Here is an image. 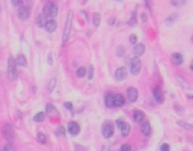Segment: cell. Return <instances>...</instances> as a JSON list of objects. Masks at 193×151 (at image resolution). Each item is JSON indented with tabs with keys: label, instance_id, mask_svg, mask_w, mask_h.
<instances>
[{
	"label": "cell",
	"instance_id": "obj_1",
	"mask_svg": "<svg viewBox=\"0 0 193 151\" xmlns=\"http://www.w3.org/2000/svg\"><path fill=\"white\" fill-rule=\"evenodd\" d=\"M42 14L45 15V18L53 20V18L57 15V6H56L55 3H51V2L45 3V6H44V9H42Z\"/></svg>",
	"mask_w": 193,
	"mask_h": 151
},
{
	"label": "cell",
	"instance_id": "obj_2",
	"mask_svg": "<svg viewBox=\"0 0 193 151\" xmlns=\"http://www.w3.org/2000/svg\"><path fill=\"white\" fill-rule=\"evenodd\" d=\"M17 76H18V73H17V62H15L14 58H9L8 59V77L11 80H15Z\"/></svg>",
	"mask_w": 193,
	"mask_h": 151
},
{
	"label": "cell",
	"instance_id": "obj_3",
	"mask_svg": "<svg viewBox=\"0 0 193 151\" xmlns=\"http://www.w3.org/2000/svg\"><path fill=\"white\" fill-rule=\"evenodd\" d=\"M71 21H72V12H68V18L65 23V27H63V36H62V42H67V40L70 38V32H71Z\"/></svg>",
	"mask_w": 193,
	"mask_h": 151
},
{
	"label": "cell",
	"instance_id": "obj_4",
	"mask_svg": "<svg viewBox=\"0 0 193 151\" xmlns=\"http://www.w3.org/2000/svg\"><path fill=\"white\" fill-rule=\"evenodd\" d=\"M140 70H142V62H140V59L136 56L134 59L130 60V73L134 74V76H137L140 73Z\"/></svg>",
	"mask_w": 193,
	"mask_h": 151
},
{
	"label": "cell",
	"instance_id": "obj_5",
	"mask_svg": "<svg viewBox=\"0 0 193 151\" xmlns=\"http://www.w3.org/2000/svg\"><path fill=\"white\" fill-rule=\"evenodd\" d=\"M17 15H18V18L20 20H23V21H26L29 17H30V9L27 8V6H18V12H17Z\"/></svg>",
	"mask_w": 193,
	"mask_h": 151
},
{
	"label": "cell",
	"instance_id": "obj_6",
	"mask_svg": "<svg viewBox=\"0 0 193 151\" xmlns=\"http://www.w3.org/2000/svg\"><path fill=\"white\" fill-rule=\"evenodd\" d=\"M101 133H103V136L104 137H112V134H113V125L110 124V122H104L103 124V127H101Z\"/></svg>",
	"mask_w": 193,
	"mask_h": 151
},
{
	"label": "cell",
	"instance_id": "obj_7",
	"mask_svg": "<svg viewBox=\"0 0 193 151\" xmlns=\"http://www.w3.org/2000/svg\"><path fill=\"white\" fill-rule=\"evenodd\" d=\"M137 97H139V91L136 89V88H128L127 89V100L128 101H131V103H134L136 100H137Z\"/></svg>",
	"mask_w": 193,
	"mask_h": 151
},
{
	"label": "cell",
	"instance_id": "obj_8",
	"mask_svg": "<svg viewBox=\"0 0 193 151\" xmlns=\"http://www.w3.org/2000/svg\"><path fill=\"white\" fill-rule=\"evenodd\" d=\"M116 125L119 127V130H121V134H122V136H127L128 133H130V125H128L124 119H118V121H116Z\"/></svg>",
	"mask_w": 193,
	"mask_h": 151
},
{
	"label": "cell",
	"instance_id": "obj_9",
	"mask_svg": "<svg viewBox=\"0 0 193 151\" xmlns=\"http://www.w3.org/2000/svg\"><path fill=\"white\" fill-rule=\"evenodd\" d=\"M127 79V70L124 67L118 68L116 71H115V80H118V82H122Z\"/></svg>",
	"mask_w": 193,
	"mask_h": 151
},
{
	"label": "cell",
	"instance_id": "obj_10",
	"mask_svg": "<svg viewBox=\"0 0 193 151\" xmlns=\"http://www.w3.org/2000/svg\"><path fill=\"white\" fill-rule=\"evenodd\" d=\"M68 133H70V134H72V136H77V134H79V133H80V127H79V124L74 122V121L68 122Z\"/></svg>",
	"mask_w": 193,
	"mask_h": 151
},
{
	"label": "cell",
	"instance_id": "obj_11",
	"mask_svg": "<svg viewBox=\"0 0 193 151\" xmlns=\"http://www.w3.org/2000/svg\"><path fill=\"white\" fill-rule=\"evenodd\" d=\"M140 130H142V133L145 134V136H151V133H152V129H151V124L145 119V121H142L140 122Z\"/></svg>",
	"mask_w": 193,
	"mask_h": 151
},
{
	"label": "cell",
	"instance_id": "obj_12",
	"mask_svg": "<svg viewBox=\"0 0 193 151\" xmlns=\"http://www.w3.org/2000/svg\"><path fill=\"white\" fill-rule=\"evenodd\" d=\"M125 103V97L121 95V94H116V95H113V106L115 107H122Z\"/></svg>",
	"mask_w": 193,
	"mask_h": 151
},
{
	"label": "cell",
	"instance_id": "obj_13",
	"mask_svg": "<svg viewBox=\"0 0 193 151\" xmlns=\"http://www.w3.org/2000/svg\"><path fill=\"white\" fill-rule=\"evenodd\" d=\"M145 113L143 112H140V110H134L133 112V121H136L137 124H140L142 121H145Z\"/></svg>",
	"mask_w": 193,
	"mask_h": 151
},
{
	"label": "cell",
	"instance_id": "obj_14",
	"mask_svg": "<svg viewBox=\"0 0 193 151\" xmlns=\"http://www.w3.org/2000/svg\"><path fill=\"white\" fill-rule=\"evenodd\" d=\"M154 100H156L157 103H163V92H161V88L160 86L154 88Z\"/></svg>",
	"mask_w": 193,
	"mask_h": 151
},
{
	"label": "cell",
	"instance_id": "obj_15",
	"mask_svg": "<svg viewBox=\"0 0 193 151\" xmlns=\"http://www.w3.org/2000/svg\"><path fill=\"white\" fill-rule=\"evenodd\" d=\"M45 30L48 32V33H53L55 30H56V27H57V24H56V21L55 20H47V23H45Z\"/></svg>",
	"mask_w": 193,
	"mask_h": 151
},
{
	"label": "cell",
	"instance_id": "obj_16",
	"mask_svg": "<svg viewBox=\"0 0 193 151\" xmlns=\"http://www.w3.org/2000/svg\"><path fill=\"white\" fill-rule=\"evenodd\" d=\"M3 134H5V137H8L9 141H12L14 139V129L11 127V125H6V127H3Z\"/></svg>",
	"mask_w": 193,
	"mask_h": 151
},
{
	"label": "cell",
	"instance_id": "obj_17",
	"mask_svg": "<svg viewBox=\"0 0 193 151\" xmlns=\"http://www.w3.org/2000/svg\"><path fill=\"white\" fill-rule=\"evenodd\" d=\"M133 52H134V55H136L137 58H139V56H142L143 52H145V45H143V44H134Z\"/></svg>",
	"mask_w": 193,
	"mask_h": 151
},
{
	"label": "cell",
	"instance_id": "obj_18",
	"mask_svg": "<svg viewBox=\"0 0 193 151\" xmlns=\"http://www.w3.org/2000/svg\"><path fill=\"white\" fill-rule=\"evenodd\" d=\"M45 113H47V115H51V116H57V110H56V107L51 104V103L47 104V107H45Z\"/></svg>",
	"mask_w": 193,
	"mask_h": 151
},
{
	"label": "cell",
	"instance_id": "obj_19",
	"mask_svg": "<svg viewBox=\"0 0 193 151\" xmlns=\"http://www.w3.org/2000/svg\"><path fill=\"white\" fill-rule=\"evenodd\" d=\"M171 60L174 62L175 65H181L183 64V55H179V53H174L171 56Z\"/></svg>",
	"mask_w": 193,
	"mask_h": 151
},
{
	"label": "cell",
	"instance_id": "obj_20",
	"mask_svg": "<svg viewBox=\"0 0 193 151\" xmlns=\"http://www.w3.org/2000/svg\"><path fill=\"white\" fill-rule=\"evenodd\" d=\"M45 23H47V20H45V15H44V14L38 15V18H36V26H38V27H44Z\"/></svg>",
	"mask_w": 193,
	"mask_h": 151
},
{
	"label": "cell",
	"instance_id": "obj_21",
	"mask_svg": "<svg viewBox=\"0 0 193 151\" xmlns=\"http://www.w3.org/2000/svg\"><path fill=\"white\" fill-rule=\"evenodd\" d=\"M45 115H47L45 112H39V113H36V115L33 116V121H35V122H42V121L45 119Z\"/></svg>",
	"mask_w": 193,
	"mask_h": 151
},
{
	"label": "cell",
	"instance_id": "obj_22",
	"mask_svg": "<svg viewBox=\"0 0 193 151\" xmlns=\"http://www.w3.org/2000/svg\"><path fill=\"white\" fill-rule=\"evenodd\" d=\"M15 62H17L18 65H21V67H26V65H27V60H26V56H24V55H18Z\"/></svg>",
	"mask_w": 193,
	"mask_h": 151
},
{
	"label": "cell",
	"instance_id": "obj_23",
	"mask_svg": "<svg viewBox=\"0 0 193 151\" xmlns=\"http://www.w3.org/2000/svg\"><path fill=\"white\" fill-rule=\"evenodd\" d=\"M104 101H106V106H107V107H115V106H113V94H107L106 98H104Z\"/></svg>",
	"mask_w": 193,
	"mask_h": 151
},
{
	"label": "cell",
	"instance_id": "obj_24",
	"mask_svg": "<svg viewBox=\"0 0 193 151\" xmlns=\"http://www.w3.org/2000/svg\"><path fill=\"white\" fill-rule=\"evenodd\" d=\"M36 139H38V142H41V144H47V136H45L42 132H38Z\"/></svg>",
	"mask_w": 193,
	"mask_h": 151
},
{
	"label": "cell",
	"instance_id": "obj_25",
	"mask_svg": "<svg viewBox=\"0 0 193 151\" xmlns=\"http://www.w3.org/2000/svg\"><path fill=\"white\" fill-rule=\"evenodd\" d=\"M178 125H181V127L186 129V130L193 132V125H192V124H187V122H184V121H178Z\"/></svg>",
	"mask_w": 193,
	"mask_h": 151
},
{
	"label": "cell",
	"instance_id": "obj_26",
	"mask_svg": "<svg viewBox=\"0 0 193 151\" xmlns=\"http://www.w3.org/2000/svg\"><path fill=\"white\" fill-rule=\"evenodd\" d=\"M56 86V79H51L50 82H48V86H47V91L48 92H51V91H53V88Z\"/></svg>",
	"mask_w": 193,
	"mask_h": 151
},
{
	"label": "cell",
	"instance_id": "obj_27",
	"mask_svg": "<svg viewBox=\"0 0 193 151\" xmlns=\"http://www.w3.org/2000/svg\"><path fill=\"white\" fill-rule=\"evenodd\" d=\"M124 55H125V50H124L122 45H119V47L116 48V56H118V58H122Z\"/></svg>",
	"mask_w": 193,
	"mask_h": 151
},
{
	"label": "cell",
	"instance_id": "obj_28",
	"mask_svg": "<svg viewBox=\"0 0 193 151\" xmlns=\"http://www.w3.org/2000/svg\"><path fill=\"white\" fill-rule=\"evenodd\" d=\"M75 74H77V77H85V76H86V70L80 67L79 70H77V73H75Z\"/></svg>",
	"mask_w": 193,
	"mask_h": 151
},
{
	"label": "cell",
	"instance_id": "obj_29",
	"mask_svg": "<svg viewBox=\"0 0 193 151\" xmlns=\"http://www.w3.org/2000/svg\"><path fill=\"white\" fill-rule=\"evenodd\" d=\"M94 26H100V14L98 12L94 14Z\"/></svg>",
	"mask_w": 193,
	"mask_h": 151
},
{
	"label": "cell",
	"instance_id": "obj_30",
	"mask_svg": "<svg viewBox=\"0 0 193 151\" xmlns=\"http://www.w3.org/2000/svg\"><path fill=\"white\" fill-rule=\"evenodd\" d=\"M186 3V0H172V5L174 6H183Z\"/></svg>",
	"mask_w": 193,
	"mask_h": 151
},
{
	"label": "cell",
	"instance_id": "obj_31",
	"mask_svg": "<svg viewBox=\"0 0 193 151\" xmlns=\"http://www.w3.org/2000/svg\"><path fill=\"white\" fill-rule=\"evenodd\" d=\"M3 151H15V147L12 145V144H6L5 148H3Z\"/></svg>",
	"mask_w": 193,
	"mask_h": 151
},
{
	"label": "cell",
	"instance_id": "obj_32",
	"mask_svg": "<svg viewBox=\"0 0 193 151\" xmlns=\"http://www.w3.org/2000/svg\"><path fill=\"white\" fill-rule=\"evenodd\" d=\"M86 76H88V79H89V80H91V79L94 77V67H91V68H89V70H88V73H86Z\"/></svg>",
	"mask_w": 193,
	"mask_h": 151
},
{
	"label": "cell",
	"instance_id": "obj_33",
	"mask_svg": "<svg viewBox=\"0 0 193 151\" xmlns=\"http://www.w3.org/2000/svg\"><path fill=\"white\" fill-rule=\"evenodd\" d=\"M134 24H136V14H131L130 21H128V26H134Z\"/></svg>",
	"mask_w": 193,
	"mask_h": 151
},
{
	"label": "cell",
	"instance_id": "obj_34",
	"mask_svg": "<svg viewBox=\"0 0 193 151\" xmlns=\"http://www.w3.org/2000/svg\"><path fill=\"white\" fill-rule=\"evenodd\" d=\"M175 20H176V15H171L168 20L164 21V24H168V26H171V23H172V21H175Z\"/></svg>",
	"mask_w": 193,
	"mask_h": 151
},
{
	"label": "cell",
	"instance_id": "obj_35",
	"mask_svg": "<svg viewBox=\"0 0 193 151\" xmlns=\"http://www.w3.org/2000/svg\"><path fill=\"white\" fill-rule=\"evenodd\" d=\"M130 42H131V44H137V35H136V33H131V35H130Z\"/></svg>",
	"mask_w": 193,
	"mask_h": 151
},
{
	"label": "cell",
	"instance_id": "obj_36",
	"mask_svg": "<svg viewBox=\"0 0 193 151\" xmlns=\"http://www.w3.org/2000/svg\"><path fill=\"white\" fill-rule=\"evenodd\" d=\"M121 151H131V145H128V144L121 145Z\"/></svg>",
	"mask_w": 193,
	"mask_h": 151
},
{
	"label": "cell",
	"instance_id": "obj_37",
	"mask_svg": "<svg viewBox=\"0 0 193 151\" xmlns=\"http://www.w3.org/2000/svg\"><path fill=\"white\" fill-rule=\"evenodd\" d=\"M63 132H65V129H63V127H57V129H56V134H57V136H62Z\"/></svg>",
	"mask_w": 193,
	"mask_h": 151
},
{
	"label": "cell",
	"instance_id": "obj_38",
	"mask_svg": "<svg viewBox=\"0 0 193 151\" xmlns=\"http://www.w3.org/2000/svg\"><path fill=\"white\" fill-rule=\"evenodd\" d=\"M11 3L14 5V6H21V3H23V0H11Z\"/></svg>",
	"mask_w": 193,
	"mask_h": 151
},
{
	"label": "cell",
	"instance_id": "obj_39",
	"mask_svg": "<svg viewBox=\"0 0 193 151\" xmlns=\"http://www.w3.org/2000/svg\"><path fill=\"white\" fill-rule=\"evenodd\" d=\"M160 151H169V144H161Z\"/></svg>",
	"mask_w": 193,
	"mask_h": 151
},
{
	"label": "cell",
	"instance_id": "obj_40",
	"mask_svg": "<svg viewBox=\"0 0 193 151\" xmlns=\"http://www.w3.org/2000/svg\"><path fill=\"white\" fill-rule=\"evenodd\" d=\"M63 106H65V107H67L68 110H71V112H72V104H71V103H65Z\"/></svg>",
	"mask_w": 193,
	"mask_h": 151
},
{
	"label": "cell",
	"instance_id": "obj_41",
	"mask_svg": "<svg viewBox=\"0 0 193 151\" xmlns=\"http://www.w3.org/2000/svg\"><path fill=\"white\" fill-rule=\"evenodd\" d=\"M103 151H112V150H110L109 147H104V148H103Z\"/></svg>",
	"mask_w": 193,
	"mask_h": 151
},
{
	"label": "cell",
	"instance_id": "obj_42",
	"mask_svg": "<svg viewBox=\"0 0 193 151\" xmlns=\"http://www.w3.org/2000/svg\"><path fill=\"white\" fill-rule=\"evenodd\" d=\"M190 70L193 71V60H192V64H190Z\"/></svg>",
	"mask_w": 193,
	"mask_h": 151
},
{
	"label": "cell",
	"instance_id": "obj_43",
	"mask_svg": "<svg viewBox=\"0 0 193 151\" xmlns=\"http://www.w3.org/2000/svg\"><path fill=\"white\" fill-rule=\"evenodd\" d=\"M192 44H193V35H192Z\"/></svg>",
	"mask_w": 193,
	"mask_h": 151
},
{
	"label": "cell",
	"instance_id": "obj_44",
	"mask_svg": "<svg viewBox=\"0 0 193 151\" xmlns=\"http://www.w3.org/2000/svg\"><path fill=\"white\" fill-rule=\"evenodd\" d=\"M118 2H119V0H118Z\"/></svg>",
	"mask_w": 193,
	"mask_h": 151
}]
</instances>
